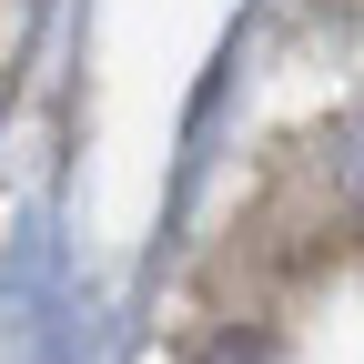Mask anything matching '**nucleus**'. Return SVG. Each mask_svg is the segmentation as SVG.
<instances>
[{"instance_id":"obj_1","label":"nucleus","mask_w":364,"mask_h":364,"mask_svg":"<svg viewBox=\"0 0 364 364\" xmlns=\"http://www.w3.org/2000/svg\"><path fill=\"white\" fill-rule=\"evenodd\" d=\"M213 364H263V354L253 344H213Z\"/></svg>"}]
</instances>
